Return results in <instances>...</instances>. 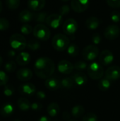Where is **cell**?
<instances>
[{"mask_svg":"<svg viewBox=\"0 0 120 121\" xmlns=\"http://www.w3.org/2000/svg\"><path fill=\"white\" fill-rule=\"evenodd\" d=\"M27 47L28 48V49H30L33 51H35V50L40 49V43L37 40L31 39L27 43Z\"/></svg>","mask_w":120,"mask_h":121,"instance_id":"f546056e","label":"cell"},{"mask_svg":"<svg viewBox=\"0 0 120 121\" xmlns=\"http://www.w3.org/2000/svg\"><path fill=\"white\" fill-rule=\"evenodd\" d=\"M111 86V81L108 78L105 77L101 79L98 83V87L100 91H105L108 90Z\"/></svg>","mask_w":120,"mask_h":121,"instance_id":"484cf974","label":"cell"},{"mask_svg":"<svg viewBox=\"0 0 120 121\" xmlns=\"http://www.w3.org/2000/svg\"><path fill=\"white\" fill-rule=\"evenodd\" d=\"M14 93V87L9 84V85H5L4 88V94L6 96H11Z\"/></svg>","mask_w":120,"mask_h":121,"instance_id":"e575fe53","label":"cell"},{"mask_svg":"<svg viewBox=\"0 0 120 121\" xmlns=\"http://www.w3.org/2000/svg\"><path fill=\"white\" fill-rule=\"evenodd\" d=\"M1 10H2V2H1V1L0 0V13H1Z\"/></svg>","mask_w":120,"mask_h":121,"instance_id":"c3c4849f","label":"cell"},{"mask_svg":"<svg viewBox=\"0 0 120 121\" xmlns=\"http://www.w3.org/2000/svg\"><path fill=\"white\" fill-rule=\"evenodd\" d=\"M18 106L22 111H27L30 108L31 104L26 98H20L18 100Z\"/></svg>","mask_w":120,"mask_h":121,"instance_id":"cb8c5ba5","label":"cell"},{"mask_svg":"<svg viewBox=\"0 0 120 121\" xmlns=\"http://www.w3.org/2000/svg\"><path fill=\"white\" fill-rule=\"evenodd\" d=\"M42 106L40 103H38V102H34L31 104V106H30V108L33 110V111H39L42 109Z\"/></svg>","mask_w":120,"mask_h":121,"instance_id":"7bdbcfd3","label":"cell"},{"mask_svg":"<svg viewBox=\"0 0 120 121\" xmlns=\"http://www.w3.org/2000/svg\"><path fill=\"white\" fill-rule=\"evenodd\" d=\"M30 59L31 58H30V55L29 53L26 52H22L17 55L16 58V61L18 65L21 66H25L30 63Z\"/></svg>","mask_w":120,"mask_h":121,"instance_id":"d6986e66","label":"cell"},{"mask_svg":"<svg viewBox=\"0 0 120 121\" xmlns=\"http://www.w3.org/2000/svg\"><path fill=\"white\" fill-rule=\"evenodd\" d=\"M8 81V77L4 71H0V86L6 85Z\"/></svg>","mask_w":120,"mask_h":121,"instance_id":"836d02e7","label":"cell"},{"mask_svg":"<svg viewBox=\"0 0 120 121\" xmlns=\"http://www.w3.org/2000/svg\"><path fill=\"white\" fill-rule=\"evenodd\" d=\"M10 26L9 22L7 19L4 18H0V30H6Z\"/></svg>","mask_w":120,"mask_h":121,"instance_id":"74e56055","label":"cell"},{"mask_svg":"<svg viewBox=\"0 0 120 121\" xmlns=\"http://www.w3.org/2000/svg\"><path fill=\"white\" fill-rule=\"evenodd\" d=\"M47 113L51 117H56L60 112V107L57 103H51L47 106Z\"/></svg>","mask_w":120,"mask_h":121,"instance_id":"7402d4cb","label":"cell"},{"mask_svg":"<svg viewBox=\"0 0 120 121\" xmlns=\"http://www.w3.org/2000/svg\"><path fill=\"white\" fill-rule=\"evenodd\" d=\"M13 110H14L13 106L10 103H7V104H5L4 105H3L1 106V114L3 117L6 118V117L10 116L13 113Z\"/></svg>","mask_w":120,"mask_h":121,"instance_id":"603a6c76","label":"cell"},{"mask_svg":"<svg viewBox=\"0 0 120 121\" xmlns=\"http://www.w3.org/2000/svg\"><path fill=\"white\" fill-rule=\"evenodd\" d=\"M89 0H71V9L76 13H82L89 6Z\"/></svg>","mask_w":120,"mask_h":121,"instance_id":"9c48e42d","label":"cell"},{"mask_svg":"<svg viewBox=\"0 0 120 121\" xmlns=\"http://www.w3.org/2000/svg\"><path fill=\"white\" fill-rule=\"evenodd\" d=\"M70 12V7L68 4H64L59 9V14H60L62 16H66Z\"/></svg>","mask_w":120,"mask_h":121,"instance_id":"ab89813d","label":"cell"},{"mask_svg":"<svg viewBox=\"0 0 120 121\" xmlns=\"http://www.w3.org/2000/svg\"><path fill=\"white\" fill-rule=\"evenodd\" d=\"M62 28L64 33L72 35L76 32L78 29V23L74 18H69L65 22H64Z\"/></svg>","mask_w":120,"mask_h":121,"instance_id":"ba28073f","label":"cell"},{"mask_svg":"<svg viewBox=\"0 0 120 121\" xmlns=\"http://www.w3.org/2000/svg\"><path fill=\"white\" fill-rule=\"evenodd\" d=\"M98 117L95 114V113H88L87 114H86L83 119L82 121H98Z\"/></svg>","mask_w":120,"mask_h":121,"instance_id":"f35d334b","label":"cell"},{"mask_svg":"<svg viewBox=\"0 0 120 121\" xmlns=\"http://www.w3.org/2000/svg\"><path fill=\"white\" fill-rule=\"evenodd\" d=\"M74 68L79 72H82V71L87 69L88 67V64L84 61H78L74 64Z\"/></svg>","mask_w":120,"mask_h":121,"instance_id":"4dcf8cb0","label":"cell"},{"mask_svg":"<svg viewBox=\"0 0 120 121\" xmlns=\"http://www.w3.org/2000/svg\"><path fill=\"white\" fill-rule=\"evenodd\" d=\"M2 64H3V59H2V57L0 56V67H1Z\"/></svg>","mask_w":120,"mask_h":121,"instance_id":"7dc6e473","label":"cell"},{"mask_svg":"<svg viewBox=\"0 0 120 121\" xmlns=\"http://www.w3.org/2000/svg\"><path fill=\"white\" fill-rule=\"evenodd\" d=\"M18 91L20 94L22 95L30 96H33L35 93L36 89L34 84L31 83H25V84H21L19 86Z\"/></svg>","mask_w":120,"mask_h":121,"instance_id":"5bb4252c","label":"cell"},{"mask_svg":"<svg viewBox=\"0 0 120 121\" xmlns=\"http://www.w3.org/2000/svg\"><path fill=\"white\" fill-rule=\"evenodd\" d=\"M120 35V27L117 25L108 26L104 31L105 38L109 40H116Z\"/></svg>","mask_w":120,"mask_h":121,"instance_id":"52a82bcc","label":"cell"},{"mask_svg":"<svg viewBox=\"0 0 120 121\" xmlns=\"http://www.w3.org/2000/svg\"><path fill=\"white\" fill-rule=\"evenodd\" d=\"M110 19L112 22L117 23L120 21V12L118 11H113L110 13Z\"/></svg>","mask_w":120,"mask_h":121,"instance_id":"8d00e7d4","label":"cell"},{"mask_svg":"<svg viewBox=\"0 0 120 121\" xmlns=\"http://www.w3.org/2000/svg\"><path fill=\"white\" fill-rule=\"evenodd\" d=\"M11 48L16 50H23L27 46V42L23 35L19 33L13 34L9 39Z\"/></svg>","mask_w":120,"mask_h":121,"instance_id":"277c9868","label":"cell"},{"mask_svg":"<svg viewBox=\"0 0 120 121\" xmlns=\"http://www.w3.org/2000/svg\"><path fill=\"white\" fill-rule=\"evenodd\" d=\"M52 47L57 51H64L67 49L70 45L69 38L62 33L56 34L52 40Z\"/></svg>","mask_w":120,"mask_h":121,"instance_id":"7a4b0ae2","label":"cell"},{"mask_svg":"<svg viewBox=\"0 0 120 121\" xmlns=\"http://www.w3.org/2000/svg\"><path fill=\"white\" fill-rule=\"evenodd\" d=\"M108 4L112 8H120V0H107Z\"/></svg>","mask_w":120,"mask_h":121,"instance_id":"b9f144b4","label":"cell"},{"mask_svg":"<svg viewBox=\"0 0 120 121\" xmlns=\"http://www.w3.org/2000/svg\"><path fill=\"white\" fill-rule=\"evenodd\" d=\"M100 24V21L99 18L95 16H91L86 21V26L89 30L97 29Z\"/></svg>","mask_w":120,"mask_h":121,"instance_id":"44dd1931","label":"cell"},{"mask_svg":"<svg viewBox=\"0 0 120 121\" xmlns=\"http://www.w3.org/2000/svg\"><path fill=\"white\" fill-rule=\"evenodd\" d=\"M67 50V53L69 55H70L71 57H76L79 53V47L74 44V43H71L69 45V47L66 49Z\"/></svg>","mask_w":120,"mask_h":121,"instance_id":"83f0119b","label":"cell"},{"mask_svg":"<svg viewBox=\"0 0 120 121\" xmlns=\"http://www.w3.org/2000/svg\"><path fill=\"white\" fill-rule=\"evenodd\" d=\"M61 88L66 89H71L74 88L76 84L71 77H65L61 80L60 82Z\"/></svg>","mask_w":120,"mask_h":121,"instance_id":"d4e9b609","label":"cell"},{"mask_svg":"<svg viewBox=\"0 0 120 121\" xmlns=\"http://www.w3.org/2000/svg\"><path fill=\"white\" fill-rule=\"evenodd\" d=\"M71 77L73 79L76 86H83L88 82L87 76L81 72H78L74 73V74H72Z\"/></svg>","mask_w":120,"mask_h":121,"instance_id":"2e32d148","label":"cell"},{"mask_svg":"<svg viewBox=\"0 0 120 121\" xmlns=\"http://www.w3.org/2000/svg\"><path fill=\"white\" fill-rule=\"evenodd\" d=\"M37 121H51V120L49 117H47L46 116H43L40 117Z\"/></svg>","mask_w":120,"mask_h":121,"instance_id":"f6af8a7d","label":"cell"},{"mask_svg":"<svg viewBox=\"0 0 120 121\" xmlns=\"http://www.w3.org/2000/svg\"><path fill=\"white\" fill-rule=\"evenodd\" d=\"M33 35L38 40L46 41L50 38V30L44 24L38 23L33 28Z\"/></svg>","mask_w":120,"mask_h":121,"instance_id":"5b68a950","label":"cell"},{"mask_svg":"<svg viewBox=\"0 0 120 121\" xmlns=\"http://www.w3.org/2000/svg\"><path fill=\"white\" fill-rule=\"evenodd\" d=\"M62 1H64V2H67V1H69V0H61Z\"/></svg>","mask_w":120,"mask_h":121,"instance_id":"681fc988","label":"cell"},{"mask_svg":"<svg viewBox=\"0 0 120 121\" xmlns=\"http://www.w3.org/2000/svg\"><path fill=\"white\" fill-rule=\"evenodd\" d=\"M91 40L92 42L93 43L94 45H98L101 43V40H102V38H101V36L99 33H93L91 36Z\"/></svg>","mask_w":120,"mask_h":121,"instance_id":"60d3db41","label":"cell"},{"mask_svg":"<svg viewBox=\"0 0 120 121\" xmlns=\"http://www.w3.org/2000/svg\"><path fill=\"white\" fill-rule=\"evenodd\" d=\"M14 121H21V120H15Z\"/></svg>","mask_w":120,"mask_h":121,"instance_id":"816d5d0a","label":"cell"},{"mask_svg":"<svg viewBox=\"0 0 120 121\" xmlns=\"http://www.w3.org/2000/svg\"><path fill=\"white\" fill-rule=\"evenodd\" d=\"M36 97L40 100H44L46 97V94L42 91H39L36 93Z\"/></svg>","mask_w":120,"mask_h":121,"instance_id":"ee69618b","label":"cell"},{"mask_svg":"<svg viewBox=\"0 0 120 121\" xmlns=\"http://www.w3.org/2000/svg\"><path fill=\"white\" fill-rule=\"evenodd\" d=\"M99 54V49L95 45H89L83 48L82 50L83 57L88 61L94 60Z\"/></svg>","mask_w":120,"mask_h":121,"instance_id":"8992f818","label":"cell"},{"mask_svg":"<svg viewBox=\"0 0 120 121\" xmlns=\"http://www.w3.org/2000/svg\"><path fill=\"white\" fill-rule=\"evenodd\" d=\"M60 82L61 81H59L58 79L55 77H50L47 79L46 81L45 82V86L49 90L54 91L61 88Z\"/></svg>","mask_w":120,"mask_h":121,"instance_id":"ac0fdd59","label":"cell"},{"mask_svg":"<svg viewBox=\"0 0 120 121\" xmlns=\"http://www.w3.org/2000/svg\"><path fill=\"white\" fill-rule=\"evenodd\" d=\"M105 77L110 81H116L120 78V67L112 66L108 68L105 72Z\"/></svg>","mask_w":120,"mask_h":121,"instance_id":"4fadbf2b","label":"cell"},{"mask_svg":"<svg viewBox=\"0 0 120 121\" xmlns=\"http://www.w3.org/2000/svg\"><path fill=\"white\" fill-rule=\"evenodd\" d=\"M63 18L60 14L52 13L49 15L46 19V23L51 28L54 29L58 28L62 23Z\"/></svg>","mask_w":120,"mask_h":121,"instance_id":"30bf717a","label":"cell"},{"mask_svg":"<svg viewBox=\"0 0 120 121\" xmlns=\"http://www.w3.org/2000/svg\"><path fill=\"white\" fill-rule=\"evenodd\" d=\"M34 70L39 78L47 79L51 77L54 72L55 64L53 60L49 57H40L35 62Z\"/></svg>","mask_w":120,"mask_h":121,"instance_id":"6da1fadb","label":"cell"},{"mask_svg":"<svg viewBox=\"0 0 120 121\" xmlns=\"http://www.w3.org/2000/svg\"><path fill=\"white\" fill-rule=\"evenodd\" d=\"M47 16H48V15H47V12L41 11L37 14H34V19L39 23L42 24L44 23H46V19H47Z\"/></svg>","mask_w":120,"mask_h":121,"instance_id":"f1b7e54d","label":"cell"},{"mask_svg":"<svg viewBox=\"0 0 120 121\" xmlns=\"http://www.w3.org/2000/svg\"><path fill=\"white\" fill-rule=\"evenodd\" d=\"M15 55H16V52H15L14 50H9V51L8 52V56L9 57L12 58V57H13Z\"/></svg>","mask_w":120,"mask_h":121,"instance_id":"bcb514c9","label":"cell"},{"mask_svg":"<svg viewBox=\"0 0 120 121\" xmlns=\"http://www.w3.org/2000/svg\"><path fill=\"white\" fill-rule=\"evenodd\" d=\"M74 65L66 60H62L59 62L57 65V69L58 71L64 74H71L74 70Z\"/></svg>","mask_w":120,"mask_h":121,"instance_id":"8fae6325","label":"cell"},{"mask_svg":"<svg viewBox=\"0 0 120 121\" xmlns=\"http://www.w3.org/2000/svg\"><path fill=\"white\" fill-rule=\"evenodd\" d=\"M20 0H6V5L10 9H16L20 5Z\"/></svg>","mask_w":120,"mask_h":121,"instance_id":"1f68e13d","label":"cell"},{"mask_svg":"<svg viewBox=\"0 0 120 121\" xmlns=\"http://www.w3.org/2000/svg\"><path fill=\"white\" fill-rule=\"evenodd\" d=\"M19 21L23 23H27L34 18V14L29 10H23L19 13Z\"/></svg>","mask_w":120,"mask_h":121,"instance_id":"ffe728a7","label":"cell"},{"mask_svg":"<svg viewBox=\"0 0 120 121\" xmlns=\"http://www.w3.org/2000/svg\"><path fill=\"white\" fill-rule=\"evenodd\" d=\"M88 76L94 80L101 79L104 74V69L100 63L97 62L90 64L87 69Z\"/></svg>","mask_w":120,"mask_h":121,"instance_id":"3957f363","label":"cell"},{"mask_svg":"<svg viewBox=\"0 0 120 121\" xmlns=\"http://www.w3.org/2000/svg\"><path fill=\"white\" fill-rule=\"evenodd\" d=\"M100 63L104 66H108L114 61V55L109 50H103L99 56Z\"/></svg>","mask_w":120,"mask_h":121,"instance_id":"7c38bea8","label":"cell"},{"mask_svg":"<svg viewBox=\"0 0 120 121\" xmlns=\"http://www.w3.org/2000/svg\"><path fill=\"white\" fill-rule=\"evenodd\" d=\"M76 121V120H70V121Z\"/></svg>","mask_w":120,"mask_h":121,"instance_id":"f907efd6","label":"cell"},{"mask_svg":"<svg viewBox=\"0 0 120 121\" xmlns=\"http://www.w3.org/2000/svg\"><path fill=\"white\" fill-rule=\"evenodd\" d=\"M85 113V108L81 105H76L71 109V114L76 118H79Z\"/></svg>","mask_w":120,"mask_h":121,"instance_id":"4316f807","label":"cell"},{"mask_svg":"<svg viewBox=\"0 0 120 121\" xmlns=\"http://www.w3.org/2000/svg\"><path fill=\"white\" fill-rule=\"evenodd\" d=\"M4 68L7 72H13L16 69V64L13 61H9L5 64Z\"/></svg>","mask_w":120,"mask_h":121,"instance_id":"d6a6232c","label":"cell"},{"mask_svg":"<svg viewBox=\"0 0 120 121\" xmlns=\"http://www.w3.org/2000/svg\"><path fill=\"white\" fill-rule=\"evenodd\" d=\"M45 0H28V6L32 11H39L45 7Z\"/></svg>","mask_w":120,"mask_h":121,"instance_id":"e0dca14e","label":"cell"},{"mask_svg":"<svg viewBox=\"0 0 120 121\" xmlns=\"http://www.w3.org/2000/svg\"><path fill=\"white\" fill-rule=\"evenodd\" d=\"M16 77L21 81H29L33 77V72L28 68H21L17 71Z\"/></svg>","mask_w":120,"mask_h":121,"instance_id":"9a60e30c","label":"cell"},{"mask_svg":"<svg viewBox=\"0 0 120 121\" xmlns=\"http://www.w3.org/2000/svg\"><path fill=\"white\" fill-rule=\"evenodd\" d=\"M21 31L22 33H23L25 35H28V34L31 33L32 31H33V28L30 25L25 23L23 26H22V27L21 28Z\"/></svg>","mask_w":120,"mask_h":121,"instance_id":"d590c367","label":"cell"}]
</instances>
